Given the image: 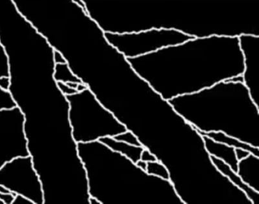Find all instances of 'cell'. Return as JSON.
I'll use <instances>...</instances> for the list:
<instances>
[{"mask_svg":"<svg viewBox=\"0 0 259 204\" xmlns=\"http://www.w3.org/2000/svg\"><path fill=\"white\" fill-rule=\"evenodd\" d=\"M15 193H0V200L4 204H12L14 199Z\"/></svg>","mask_w":259,"mask_h":204,"instance_id":"cell-24","label":"cell"},{"mask_svg":"<svg viewBox=\"0 0 259 204\" xmlns=\"http://www.w3.org/2000/svg\"><path fill=\"white\" fill-rule=\"evenodd\" d=\"M16 107V103L12 97L9 90H4L0 88V110L6 109H13Z\"/></svg>","mask_w":259,"mask_h":204,"instance_id":"cell-18","label":"cell"},{"mask_svg":"<svg viewBox=\"0 0 259 204\" xmlns=\"http://www.w3.org/2000/svg\"><path fill=\"white\" fill-rule=\"evenodd\" d=\"M113 137L116 140H121V141L125 142V143H130V144L134 145V146H142L136 135H135L132 131H128V130L125 131V132L116 134V136Z\"/></svg>","mask_w":259,"mask_h":204,"instance_id":"cell-19","label":"cell"},{"mask_svg":"<svg viewBox=\"0 0 259 204\" xmlns=\"http://www.w3.org/2000/svg\"><path fill=\"white\" fill-rule=\"evenodd\" d=\"M66 96L69 104L72 137L76 143L95 141L107 136L114 137L127 131L89 88Z\"/></svg>","mask_w":259,"mask_h":204,"instance_id":"cell-6","label":"cell"},{"mask_svg":"<svg viewBox=\"0 0 259 204\" xmlns=\"http://www.w3.org/2000/svg\"><path fill=\"white\" fill-rule=\"evenodd\" d=\"M146 172L148 175L158 177L164 180H169V172L166 166L158 160L147 163Z\"/></svg>","mask_w":259,"mask_h":204,"instance_id":"cell-17","label":"cell"},{"mask_svg":"<svg viewBox=\"0 0 259 204\" xmlns=\"http://www.w3.org/2000/svg\"><path fill=\"white\" fill-rule=\"evenodd\" d=\"M136 166L139 168V169H142V170L145 171L146 172L147 169V163L146 162L143 161V160H139L137 163H136Z\"/></svg>","mask_w":259,"mask_h":204,"instance_id":"cell-28","label":"cell"},{"mask_svg":"<svg viewBox=\"0 0 259 204\" xmlns=\"http://www.w3.org/2000/svg\"><path fill=\"white\" fill-rule=\"evenodd\" d=\"M19 13L65 59L97 25L74 0H12Z\"/></svg>","mask_w":259,"mask_h":204,"instance_id":"cell-4","label":"cell"},{"mask_svg":"<svg viewBox=\"0 0 259 204\" xmlns=\"http://www.w3.org/2000/svg\"><path fill=\"white\" fill-rule=\"evenodd\" d=\"M54 79L57 82L82 83L81 80L71 70L67 63H57L54 68Z\"/></svg>","mask_w":259,"mask_h":204,"instance_id":"cell-16","label":"cell"},{"mask_svg":"<svg viewBox=\"0 0 259 204\" xmlns=\"http://www.w3.org/2000/svg\"><path fill=\"white\" fill-rule=\"evenodd\" d=\"M140 160H143V161L146 162V163L157 160L155 155L153 154L152 152H150L146 148H144L143 151H142V154H141Z\"/></svg>","mask_w":259,"mask_h":204,"instance_id":"cell-22","label":"cell"},{"mask_svg":"<svg viewBox=\"0 0 259 204\" xmlns=\"http://www.w3.org/2000/svg\"><path fill=\"white\" fill-rule=\"evenodd\" d=\"M10 86V80L9 77H0V88H2L4 90H9Z\"/></svg>","mask_w":259,"mask_h":204,"instance_id":"cell-26","label":"cell"},{"mask_svg":"<svg viewBox=\"0 0 259 204\" xmlns=\"http://www.w3.org/2000/svg\"><path fill=\"white\" fill-rule=\"evenodd\" d=\"M89 204H101V202L98 201V199L96 198L92 197V196H90L89 198Z\"/></svg>","mask_w":259,"mask_h":204,"instance_id":"cell-30","label":"cell"},{"mask_svg":"<svg viewBox=\"0 0 259 204\" xmlns=\"http://www.w3.org/2000/svg\"><path fill=\"white\" fill-rule=\"evenodd\" d=\"M104 32L172 29L193 37L259 36V0H81Z\"/></svg>","mask_w":259,"mask_h":204,"instance_id":"cell-2","label":"cell"},{"mask_svg":"<svg viewBox=\"0 0 259 204\" xmlns=\"http://www.w3.org/2000/svg\"><path fill=\"white\" fill-rule=\"evenodd\" d=\"M74 1H75L77 4H80V5L82 6V7H84V6H83V4L81 3V0H74Z\"/></svg>","mask_w":259,"mask_h":204,"instance_id":"cell-31","label":"cell"},{"mask_svg":"<svg viewBox=\"0 0 259 204\" xmlns=\"http://www.w3.org/2000/svg\"><path fill=\"white\" fill-rule=\"evenodd\" d=\"M24 122L17 107L0 110V168L13 159L30 156Z\"/></svg>","mask_w":259,"mask_h":204,"instance_id":"cell-9","label":"cell"},{"mask_svg":"<svg viewBox=\"0 0 259 204\" xmlns=\"http://www.w3.org/2000/svg\"><path fill=\"white\" fill-rule=\"evenodd\" d=\"M238 38L243 55V84L259 109V36L242 34Z\"/></svg>","mask_w":259,"mask_h":204,"instance_id":"cell-10","label":"cell"},{"mask_svg":"<svg viewBox=\"0 0 259 204\" xmlns=\"http://www.w3.org/2000/svg\"><path fill=\"white\" fill-rule=\"evenodd\" d=\"M236 173L245 184L259 192V157L250 154L239 160Z\"/></svg>","mask_w":259,"mask_h":204,"instance_id":"cell-11","label":"cell"},{"mask_svg":"<svg viewBox=\"0 0 259 204\" xmlns=\"http://www.w3.org/2000/svg\"><path fill=\"white\" fill-rule=\"evenodd\" d=\"M127 60L166 100L212 87L244 71L239 38L227 36L195 37Z\"/></svg>","mask_w":259,"mask_h":204,"instance_id":"cell-3","label":"cell"},{"mask_svg":"<svg viewBox=\"0 0 259 204\" xmlns=\"http://www.w3.org/2000/svg\"><path fill=\"white\" fill-rule=\"evenodd\" d=\"M104 36L109 43L126 59L146 55L195 38L172 29H150L123 34L104 32Z\"/></svg>","mask_w":259,"mask_h":204,"instance_id":"cell-7","label":"cell"},{"mask_svg":"<svg viewBox=\"0 0 259 204\" xmlns=\"http://www.w3.org/2000/svg\"><path fill=\"white\" fill-rule=\"evenodd\" d=\"M198 131L201 136H207L214 141L219 142V143H224V144L233 146L234 148H242V149L248 151L250 154L259 157V147H254V146L245 143V142L241 141L239 139L228 135L222 131H210V132Z\"/></svg>","mask_w":259,"mask_h":204,"instance_id":"cell-15","label":"cell"},{"mask_svg":"<svg viewBox=\"0 0 259 204\" xmlns=\"http://www.w3.org/2000/svg\"><path fill=\"white\" fill-rule=\"evenodd\" d=\"M204 148L209 156H213L228 165L235 172H237L238 160L235 154V148L224 143L214 141L207 136H202Z\"/></svg>","mask_w":259,"mask_h":204,"instance_id":"cell-13","label":"cell"},{"mask_svg":"<svg viewBox=\"0 0 259 204\" xmlns=\"http://www.w3.org/2000/svg\"><path fill=\"white\" fill-rule=\"evenodd\" d=\"M87 88L88 87L85 84H83V83H79V84H78V85H77L76 90L77 92H81Z\"/></svg>","mask_w":259,"mask_h":204,"instance_id":"cell-29","label":"cell"},{"mask_svg":"<svg viewBox=\"0 0 259 204\" xmlns=\"http://www.w3.org/2000/svg\"><path fill=\"white\" fill-rule=\"evenodd\" d=\"M9 77L8 59L4 47L0 43V77Z\"/></svg>","mask_w":259,"mask_h":204,"instance_id":"cell-20","label":"cell"},{"mask_svg":"<svg viewBox=\"0 0 259 204\" xmlns=\"http://www.w3.org/2000/svg\"><path fill=\"white\" fill-rule=\"evenodd\" d=\"M0 184L15 194L26 196L34 204L45 202L43 186L31 156L13 159L0 168Z\"/></svg>","mask_w":259,"mask_h":204,"instance_id":"cell-8","label":"cell"},{"mask_svg":"<svg viewBox=\"0 0 259 204\" xmlns=\"http://www.w3.org/2000/svg\"><path fill=\"white\" fill-rule=\"evenodd\" d=\"M0 43L8 59L11 93L24 118L44 204H89L85 169L69 120V104L54 78V49L16 10L0 0Z\"/></svg>","mask_w":259,"mask_h":204,"instance_id":"cell-1","label":"cell"},{"mask_svg":"<svg viewBox=\"0 0 259 204\" xmlns=\"http://www.w3.org/2000/svg\"><path fill=\"white\" fill-rule=\"evenodd\" d=\"M235 154H236V157L238 161H239V160L248 157L250 152L245 150V149H242V148H235Z\"/></svg>","mask_w":259,"mask_h":204,"instance_id":"cell-25","label":"cell"},{"mask_svg":"<svg viewBox=\"0 0 259 204\" xmlns=\"http://www.w3.org/2000/svg\"><path fill=\"white\" fill-rule=\"evenodd\" d=\"M210 160L212 164L218 169L220 173L225 176L233 185L236 186L239 190H242L248 199L251 201V203L255 204L259 197V192L256 191L254 189L251 188L249 186L243 182L240 177L228 165L226 164L222 160L210 156Z\"/></svg>","mask_w":259,"mask_h":204,"instance_id":"cell-12","label":"cell"},{"mask_svg":"<svg viewBox=\"0 0 259 204\" xmlns=\"http://www.w3.org/2000/svg\"><path fill=\"white\" fill-rule=\"evenodd\" d=\"M57 85H58L60 91H61L65 96H69V95H72L77 93V90H75V89L69 87L66 83L57 82Z\"/></svg>","mask_w":259,"mask_h":204,"instance_id":"cell-21","label":"cell"},{"mask_svg":"<svg viewBox=\"0 0 259 204\" xmlns=\"http://www.w3.org/2000/svg\"><path fill=\"white\" fill-rule=\"evenodd\" d=\"M242 84L221 81L212 87L187 94L192 100L204 105L205 109L198 112L205 116L195 119L190 125L197 131L202 132L222 131L253 146L251 139L241 127L259 136L258 131L244 125L246 123L259 128V109L252 100L234 104V100L230 99Z\"/></svg>","mask_w":259,"mask_h":204,"instance_id":"cell-5","label":"cell"},{"mask_svg":"<svg viewBox=\"0 0 259 204\" xmlns=\"http://www.w3.org/2000/svg\"><path fill=\"white\" fill-rule=\"evenodd\" d=\"M12 204H34V202L23 195L16 194Z\"/></svg>","mask_w":259,"mask_h":204,"instance_id":"cell-23","label":"cell"},{"mask_svg":"<svg viewBox=\"0 0 259 204\" xmlns=\"http://www.w3.org/2000/svg\"><path fill=\"white\" fill-rule=\"evenodd\" d=\"M54 60L55 64L57 63H66V60H65L63 56L62 55L61 53L59 52L57 50H54Z\"/></svg>","mask_w":259,"mask_h":204,"instance_id":"cell-27","label":"cell"},{"mask_svg":"<svg viewBox=\"0 0 259 204\" xmlns=\"http://www.w3.org/2000/svg\"><path fill=\"white\" fill-rule=\"evenodd\" d=\"M98 140L108 146L112 150L122 154L135 164L140 160L141 154L144 149L143 146H134L125 142L116 140L113 137H109V136L101 137Z\"/></svg>","mask_w":259,"mask_h":204,"instance_id":"cell-14","label":"cell"}]
</instances>
